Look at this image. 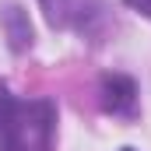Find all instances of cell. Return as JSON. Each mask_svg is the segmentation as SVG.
Instances as JSON below:
<instances>
[{"mask_svg":"<svg viewBox=\"0 0 151 151\" xmlns=\"http://www.w3.org/2000/svg\"><path fill=\"white\" fill-rule=\"evenodd\" d=\"M56 109L46 99H11L0 113V151H53Z\"/></svg>","mask_w":151,"mask_h":151,"instance_id":"cell-1","label":"cell"},{"mask_svg":"<svg viewBox=\"0 0 151 151\" xmlns=\"http://www.w3.org/2000/svg\"><path fill=\"white\" fill-rule=\"evenodd\" d=\"M102 109L119 119H134L137 116V84L123 74H109L102 81Z\"/></svg>","mask_w":151,"mask_h":151,"instance_id":"cell-2","label":"cell"},{"mask_svg":"<svg viewBox=\"0 0 151 151\" xmlns=\"http://www.w3.org/2000/svg\"><path fill=\"white\" fill-rule=\"evenodd\" d=\"M39 4H42L46 18H49L53 25H67V18H70V0H39Z\"/></svg>","mask_w":151,"mask_h":151,"instance_id":"cell-3","label":"cell"},{"mask_svg":"<svg viewBox=\"0 0 151 151\" xmlns=\"http://www.w3.org/2000/svg\"><path fill=\"white\" fill-rule=\"evenodd\" d=\"M137 14H144V18H151V0H127Z\"/></svg>","mask_w":151,"mask_h":151,"instance_id":"cell-4","label":"cell"},{"mask_svg":"<svg viewBox=\"0 0 151 151\" xmlns=\"http://www.w3.org/2000/svg\"><path fill=\"white\" fill-rule=\"evenodd\" d=\"M11 99H14V95H11V91H7V84H4V81H0V113H4V106H7V102H11Z\"/></svg>","mask_w":151,"mask_h":151,"instance_id":"cell-5","label":"cell"},{"mask_svg":"<svg viewBox=\"0 0 151 151\" xmlns=\"http://www.w3.org/2000/svg\"><path fill=\"white\" fill-rule=\"evenodd\" d=\"M119 151H134V148H119Z\"/></svg>","mask_w":151,"mask_h":151,"instance_id":"cell-6","label":"cell"}]
</instances>
